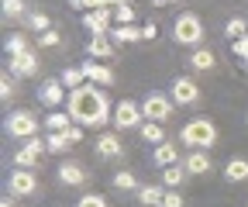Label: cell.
I'll return each instance as SVG.
<instances>
[{
  "label": "cell",
  "mask_w": 248,
  "mask_h": 207,
  "mask_svg": "<svg viewBox=\"0 0 248 207\" xmlns=\"http://www.w3.org/2000/svg\"><path fill=\"white\" fill-rule=\"evenodd\" d=\"M179 142L186 145V149H203L210 152V145H217V125L210 121V117H190L183 128H179Z\"/></svg>",
  "instance_id": "2"
},
{
  "label": "cell",
  "mask_w": 248,
  "mask_h": 207,
  "mask_svg": "<svg viewBox=\"0 0 248 207\" xmlns=\"http://www.w3.org/2000/svg\"><path fill=\"white\" fill-rule=\"evenodd\" d=\"M141 32H145V38H148V42H155V38H159V24L148 21V24H141Z\"/></svg>",
  "instance_id": "39"
},
{
  "label": "cell",
  "mask_w": 248,
  "mask_h": 207,
  "mask_svg": "<svg viewBox=\"0 0 248 207\" xmlns=\"http://www.w3.org/2000/svg\"><path fill=\"white\" fill-rule=\"evenodd\" d=\"M172 111H176V104H172V97H169V94H162V90H152V94L141 100V114H145V121H155V125H166L169 117H172Z\"/></svg>",
  "instance_id": "4"
},
{
  "label": "cell",
  "mask_w": 248,
  "mask_h": 207,
  "mask_svg": "<svg viewBox=\"0 0 248 207\" xmlns=\"http://www.w3.org/2000/svg\"><path fill=\"white\" fill-rule=\"evenodd\" d=\"M0 207H14V200H0Z\"/></svg>",
  "instance_id": "42"
},
{
  "label": "cell",
  "mask_w": 248,
  "mask_h": 207,
  "mask_svg": "<svg viewBox=\"0 0 248 207\" xmlns=\"http://www.w3.org/2000/svg\"><path fill=\"white\" fill-rule=\"evenodd\" d=\"M135 197L141 200V207H162V200H166V187H162V183H159V187H155V183H141Z\"/></svg>",
  "instance_id": "19"
},
{
  "label": "cell",
  "mask_w": 248,
  "mask_h": 207,
  "mask_svg": "<svg viewBox=\"0 0 248 207\" xmlns=\"http://www.w3.org/2000/svg\"><path fill=\"white\" fill-rule=\"evenodd\" d=\"M38 100H42L45 107L59 111V104H66V100H69V90H66V83H62L59 76L45 80V83H42V90H38Z\"/></svg>",
  "instance_id": "12"
},
{
  "label": "cell",
  "mask_w": 248,
  "mask_h": 207,
  "mask_svg": "<svg viewBox=\"0 0 248 207\" xmlns=\"http://www.w3.org/2000/svg\"><path fill=\"white\" fill-rule=\"evenodd\" d=\"M83 66V73H86V83H93V86H114V80H117V73L110 69V66H104V63H79Z\"/></svg>",
  "instance_id": "13"
},
{
  "label": "cell",
  "mask_w": 248,
  "mask_h": 207,
  "mask_svg": "<svg viewBox=\"0 0 248 207\" xmlns=\"http://www.w3.org/2000/svg\"><path fill=\"white\" fill-rule=\"evenodd\" d=\"M38 117L31 114V111H11L7 117H4V131L11 135V138H38Z\"/></svg>",
  "instance_id": "5"
},
{
  "label": "cell",
  "mask_w": 248,
  "mask_h": 207,
  "mask_svg": "<svg viewBox=\"0 0 248 207\" xmlns=\"http://www.w3.org/2000/svg\"><path fill=\"white\" fill-rule=\"evenodd\" d=\"M97 156H100V159H121V156H124V145H121V135H117V131L97 135Z\"/></svg>",
  "instance_id": "14"
},
{
  "label": "cell",
  "mask_w": 248,
  "mask_h": 207,
  "mask_svg": "<svg viewBox=\"0 0 248 207\" xmlns=\"http://www.w3.org/2000/svg\"><path fill=\"white\" fill-rule=\"evenodd\" d=\"M59 183L62 187H83V183H90V173L79 162H62L59 166Z\"/></svg>",
  "instance_id": "15"
},
{
  "label": "cell",
  "mask_w": 248,
  "mask_h": 207,
  "mask_svg": "<svg viewBox=\"0 0 248 207\" xmlns=\"http://www.w3.org/2000/svg\"><path fill=\"white\" fill-rule=\"evenodd\" d=\"M24 24H28V28H31L35 35H45V32H52V17H48L45 11H28Z\"/></svg>",
  "instance_id": "24"
},
{
  "label": "cell",
  "mask_w": 248,
  "mask_h": 207,
  "mask_svg": "<svg viewBox=\"0 0 248 207\" xmlns=\"http://www.w3.org/2000/svg\"><path fill=\"white\" fill-rule=\"evenodd\" d=\"M114 52H117V48H114L110 38H90V42H86V55H90V59H114Z\"/></svg>",
  "instance_id": "23"
},
{
  "label": "cell",
  "mask_w": 248,
  "mask_h": 207,
  "mask_svg": "<svg viewBox=\"0 0 248 207\" xmlns=\"http://www.w3.org/2000/svg\"><path fill=\"white\" fill-rule=\"evenodd\" d=\"M7 73L17 76V80L38 76V52L28 48V52H21V55H11V59H7Z\"/></svg>",
  "instance_id": "11"
},
{
  "label": "cell",
  "mask_w": 248,
  "mask_h": 207,
  "mask_svg": "<svg viewBox=\"0 0 248 207\" xmlns=\"http://www.w3.org/2000/svg\"><path fill=\"white\" fill-rule=\"evenodd\" d=\"M69 117H73V125L79 128H104L107 121H114V107L107 100L104 90H97L93 83H83L79 90H69Z\"/></svg>",
  "instance_id": "1"
},
{
  "label": "cell",
  "mask_w": 248,
  "mask_h": 207,
  "mask_svg": "<svg viewBox=\"0 0 248 207\" xmlns=\"http://www.w3.org/2000/svg\"><path fill=\"white\" fill-rule=\"evenodd\" d=\"M31 45H28V38L24 35H7V42H4V52H7V59L11 55H21V52H28Z\"/></svg>",
  "instance_id": "32"
},
{
  "label": "cell",
  "mask_w": 248,
  "mask_h": 207,
  "mask_svg": "<svg viewBox=\"0 0 248 207\" xmlns=\"http://www.w3.org/2000/svg\"><path fill=\"white\" fill-rule=\"evenodd\" d=\"M169 97H172V104H176V107H197L203 94H200V86H197V80H193V76H176V80H172Z\"/></svg>",
  "instance_id": "7"
},
{
  "label": "cell",
  "mask_w": 248,
  "mask_h": 207,
  "mask_svg": "<svg viewBox=\"0 0 248 207\" xmlns=\"http://www.w3.org/2000/svg\"><path fill=\"white\" fill-rule=\"evenodd\" d=\"M59 80L66 83V90H79V86L86 83V73H83V66H66L59 73Z\"/></svg>",
  "instance_id": "25"
},
{
  "label": "cell",
  "mask_w": 248,
  "mask_h": 207,
  "mask_svg": "<svg viewBox=\"0 0 248 207\" xmlns=\"http://www.w3.org/2000/svg\"><path fill=\"white\" fill-rule=\"evenodd\" d=\"M42 152H48L45 149V138H28L21 149L14 152V169H35L42 162Z\"/></svg>",
  "instance_id": "9"
},
{
  "label": "cell",
  "mask_w": 248,
  "mask_h": 207,
  "mask_svg": "<svg viewBox=\"0 0 248 207\" xmlns=\"http://www.w3.org/2000/svg\"><path fill=\"white\" fill-rule=\"evenodd\" d=\"M245 207H248V204H245Z\"/></svg>",
  "instance_id": "44"
},
{
  "label": "cell",
  "mask_w": 248,
  "mask_h": 207,
  "mask_svg": "<svg viewBox=\"0 0 248 207\" xmlns=\"http://www.w3.org/2000/svg\"><path fill=\"white\" fill-rule=\"evenodd\" d=\"M152 162L159 166V169H169L179 162V145L176 142H162V145H155L152 149Z\"/></svg>",
  "instance_id": "16"
},
{
  "label": "cell",
  "mask_w": 248,
  "mask_h": 207,
  "mask_svg": "<svg viewBox=\"0 0 248 207\" xmlns=\"http://www.w3.org/2000/svg\"><path fill=\"white\" fill-rule=\"evenodd\" d=\"M83 131H86V128H79V125H73V128H69L66 135H69V142H73V145H79V142H83Z\"/></svg>",
  "instance_id": "40"
},
{
  "label": "cell",
  "mask_w": 248,
  "mask_h": 207,
  "mask_svg": "<svg viewBox=\"0 0 248 207\" xmlns=\"http://www.w3.org/2000/svg\"><path fill=\"white\" fill-rule=\"evenodd\" d=\"M245 125H248V114H245Z\"/></svg>",
  "instance_id": "43"
},
{
  "label": "cell",
  "mask_w": 248,
  "mask_h": 207,
  "mask_svg": "<svg viewBox=\"0 0 248 207\" xmlns=\"http://www.w3.org/2000/svg\"><path fill=\"white\" fill-rule=\"evenodd\" d=\"M124 4H128V0H97V7H107V11H117Z\"/></svg>",
  "instance_id": "41"
},
{
  "label": "cell",
  "mask_w": 248,
  "mask_h": 207,
  "mask_svg": "<svg viewBox=\"0 0 248 207\" xmlns=\"http://www.w3.org/2000/svg\"><path fill=\"white\" fill-rule=\"evenodd\" d=\"M38 173L35 169H11L7 173V193L17 197V200H28V197H35L38 193Z\"/></svg>",
  "instance_id": "6"
},
{
  "label": "cell",
  "mask_w": 248,
  "mask_h": 207,
  "mask_svg": "<svg viewBox=\"0 0 248 207\" xmlns=\"http://www.w3.org/2000/svg\"><path fill=\"white\" fill-rule=\"evenodd\" d=\"M14 80H17V76H11V73L4 69V76H0V100H11V97L17 94V86H14Z\"/></svg>",
  "instance_id": "33"
},
{
  "label": "cell",
  "mask_w": 248,
  "mask_h": 207,
  "mask_svg": "<svg viewBox=\"0 0 248 207\" xmlns=\"http://www.w3.org/2000/svg\"><path fill=\"white\" fill-rule=\"evenodd\" d=\"M0 14L7 21H17V17H28V7H24V0H0Z\"/></svg>",
  "instance_id": "30"
},
{
  "label": "cell",
  "mask_w": 248,
  "mask_h": 207,
  "mask_svg": "<svg viewBox=\"0 0 248 207\" xmlns=\"http://www.w3.org/2000/svg\"><path fill=\"white\" fill-rule=\"evenodd\" d=\"M83 28H86V32H90L93 38H110V28H114V11L97 7V11L83 14Z\"/></svg>",
  "instance_id": "10"
},
{
  "label": "cell",
  "mask_w": 248,
  "mask_h": 207,
  "mask_svg": "<svg viewBox=\"0 0 248 207\" xmlns=\"http://www.w3.org/2000/svg\"><path fill=\"white\" fill-rule=\"evenodd\" d=\"M183 166H186V173H190V176H203V173H210V169H214V162H210V152H203V149H193V152H186Z\"/></svg>",
  "instance_id": "17"
},
{
  "label": "cell",
  "mask_w": 248,
  "mask_h": 207,
  "mask_svg": "<svg viewBox=\"0 0 248 207\" xmlns=\"http://www.w3.org/2000/svg\"><path fill=\"white\" fill-rule=\"evenodd\" d=\"M138 187H141V183H138V176H135V173H128V169L114 173V190H124V193L131 190V193H138Z\"/></svg>",
  "instance_id": "28"
},
{
  "label": "cell",
  "mask_w": 248,
  "mask_h": 207,
  "mask_svg": "<svg viewBox=\"0 0 248 207\" xmlns=\"http://www.w3.org/2000/svg\"><path fill=\"white\" fill-rule=\"evenodd\" d=\"M172 42L183 45V48H200L203 45V21H200V14L183 11L172 21Z\"/></svg>",
  "instance_id": "3"
},
{
  "label": "cell",
  "mask_w": 248,
  "mask_h": 207,
  "mask_svg": "<svg viewBox=\"0 0 248 207\" xmlns=\"http://www.w3.org/2000/svg\"><path fill=\"white\" fill-rule=\"evenodd\" d=\"M69 7H79V11H97V0H69Z\"/></svg>",
  "instance_id": "38"
},
{
  "label": "cell",
  "mask_w": 248,
  "mask_h": 207,
  "mask_svg": "<svg viewBox=\"0 0 248 207\" xmlns=\"http://www.w3.org/2000/svg\"><path fill=\"white\" fill-rule=\"evenodd\" d=\"M224 35H228L231 42H238V38H245V35H248V21H245L241 14H234V17H231V21L224 24Z\"/></svg>",
  "instance_id": "31"
},
{
  "label": "cell",
  "mask_w": 248,
  "mask_h": 207,
  "mask_svg": "<svg viewBox=\"0 0 248 207\" xmlns=\"http://www.w3.org/2000/svg\"><path fill=\"white\" fill-rule=\"evenodd\" d=\"M76 207H110V204H107L104 193H83V197L76 200Z\"/></svg>",
  "instance_id": "34"
},
{
  "label": "cell",
  "mask_w": 248,
  "mask_h": 207,
  "mask_svg": "<svg viewBox=\"0 0 248 207\" xmlns=\"http://www.w3.org/2000/svg\"><path fill=\"white\" fill-rule=\"evenodd\" d=\"M69 145H73V142H69L66 131H45V149H48V152H66Z\"/></svg>",
  "instance_id": "29"
},
{
  "label": "cell",
  "mask_w": 248,
  "mask_h": 207,
  "mask_svg": "<svg viewBox=\"0 0 248 207\" xmlns=\"http://www.w3.org/2000/svg\"><path fill=\"white\" fill-rule=\"evenodd\" d=\"M138 135H141V142H148V145H162V142H169L166 131H162V125H155V121H145V125L138 128Z\"/></svg>",
  "instance_id": "26"
},
{
  "label": "cell",
  "mask_w": 248,
  "mask_h": 207,
  "mask_svg": "<svg viewBox=\"0 0 248 207\" xmlns=\"http://www.w3.org/2000/svg\"><path fill=\"white\" fill-rule=\"evenodd\" d=\"M141 125H145L141 104H135V100H121V104H114V128H117V131L141 128Z\"/></svg>",
  "instance_id": "8"
},
{
  "label": "cell",
  "mask_w": 248,
  "mask_h": 207,
  "mask_svg": "<svg viewBox=\"0 0 248 207\" xmlns=\"http://www.w3.org/2000/svg\"><path fill=\"white\" fill-rule=\"evenodd\" d=\"M186 176H190V173H186V166L176 162V166L162 169V187H166V190H179V187L186 183Z\"/></svg>",
  "instance_id": "22"
},
{
  "label": "cell",
  "mask_w": 248,
  "mask_h": 207,
  "mask_svg": "<svg viewBox=\"0 0 248 207\" xmlns=\"http://www.w3.org/2000/svg\"><path fill=\"white\" fill-rule=\"evenodd\" d=\"M214 66H217V55H214L210 48L200 45V48L190 52V69H193V73H210Z\"/></svg>",
  "instance_id": "20"
},
{
  "label": "cell",
  "mask_w": 248,
  "mask_h": 207,
  "mask_svg": "<svg viewBox=\"0 0 248 207\" xmlns=\"http://www.w3.org/2000/svg\"><path fill=\"white\" fill-rule=\"evenodd\" d=\"M141 38H145V32L138 24H114L110 28V42H117V45H135Z\"/></svg>",
  "instance_id": "18"
},
{
  "label": "cell",
  "mask_w": 248,
  "mask_h": 207,
  "mask_svg": "<svg viewBox=\"0 0 248 207\" xmlns=\"http://www.w3.org/2000/svg\"><path fill=\"white\" fill-rule=\"evenodd\" d=\"M42 125H45V131H69V128H73V117L62 114V111H52Z\"/></svg>",
  "instance_id": "27"
},
{
  "label": "cell",
  "mask_w": 248,
  "mask_h": 207,
  "mask_svg": "<svg viewBox=\"0 0 248 207\" xmlns=\"http://www.w3.org/2000/svg\"><path fill=\"white\" fill-rule=\"evenodd\" d=\"M55 45H62V35L55 32V28L45 32V35H38V48H55Z\"/></svg>",
  "instance_id": "35"
},
{
  "label": "cell",
  "mask_w": 248,
  "mask_h": 207,
  "mask_svg": "<svg viewBox=\"0 0 248 207\" xmlns=\"http://www.w3.org/2000/svg\"><path fill=\"white\" fill-rule=\"evenodd\" d=\"M186 200H183V193L179 190H166V200H162V207H183Z\"/></svg>",
  "instance_id": "37"
},
{
  "label": "cell",
  "mask_w": 248,
  "mask_h": 207,
  "mask_svg": "<svg viewBox=\"0 0 248 207\" xmlns=\"http://www.w3.org/2000/svg\"><path fill=\"white\" fill-rule=\"evenodd\" d=\"M114 24H135V7H128V4L117 7L114 11Z\"/></svg>",
  "instance_id": "36"
},
{
  "label": "cell",
  "mask_w": 248,
  "mask_h": 207,
  "mask_svg": "<svg viewBox=\"0 0 248 207\" xmlns=\"http://www.w3.org/2000/svg\"><path fill=\"white\" fill-rule=\"evenodd\" d=\"M224 180L228 183H245L248 180V159H241V156L228 159L224 162Z\"/></svg>",
  "instance_id": "21"
}]
</instances>
